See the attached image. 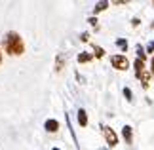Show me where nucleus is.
<instances>
[{
  "instance_id": "16",
  "label": "nucleus",
  "mask_w": 154,
  "mask_h": 150,
  "mask_svg": "<svg viewBox=\"0 0 154 150\" xmlns=\"http://www.w3.org/2000/svg\"><path fill=\"white\" fill-rule=\"evenodd\" d=\"M145 53H154V40H152L150 44H149V47L145 50Z\"/></svg>"
},
{
  "instance_id": "14",
  "label": "nucleus",
  "mask_w": 154,
  "mask_h": 150,
  "mask_svg": "<svg viewBox=\"0 0 154 150\" xmlns=\"http://www.w3.org/2000/svg\"><path fill=\"white\" fill-rule=\"evenodd\" d=\"M61 69H63V55H57V61H55V70L59 72Z\"/></svg>"
},
{
  "instance_id": "2",
  "label": "nucleus",
  "mask_w": 154,
  "mask_h": 150,
  "mask_svg": "<svg viewBox=\"0 0 154 150\" xmlns=\"http://www.w3.org/2000/svg\"><path fill=\"white\" fill-rule=\"evenodd\" d=\"M110 65H112L116 70H128V69H129L128 57L122 55V53H118V55H112V57H110Z\"/></svg>"
},
{
  "instance_id": "5",
  "label": "nucleus",
  "mask_w": 154,
  "mask_h": 150,
  "mask_svg": "<svg viewBox=\"0 0 154 150\" xmlns=\"http://www.w3.org/2000/svg\"><path fill=\"white\" fill-rule=\"evenodd\" d=\"M122 137H124V141H126L128 145L133 142V127L131 125H124L122 127Z\"/></svg>"
},
{
  "instance_id": "3",
  "label": "nucleus",
  "mask_w": 154,
  "mask_h": 150,
  "mask_svg": "<svg viewBox=\"0 0 154 150\" xmlns=\"http://www.w3.org/2000/svg\"><path fill=\"white\" fill-rule=\"evenodd\" d=\"M101 131H103V137H105L106 145H109L110 148L118 145V135H116V131L112 127H109V125H101Z\"/></svg>"
},
{
  "instance_id": "20",
  "label": "nucleus",
  "mask_w": 154,
  "mask_h": 150,
  "mask_svg": "<svg viewBox=\"0 0 154 150\" xmlns=\"http://www.w3.org/2000/svg\"><path fill=\"white\" fill-rule=\"evenodd\" d=\"M150 70L154 72V55H152V61H150Z\"/></svg>"
},
{
  "instance_id": "15",
  "label": "nucleus",
  "mask_w": 154,
  "mask_h": 150,
  "mask_svg": "<svg viewBox=\"0 0 154 150\" xmlns=\"http://www.w3.org/2000/svg\"><path fill=\"white\" fill-rule=\"evenodd\" d=\"M124 97H126L128 101H133V93H131L129 87H124Z\"/></svg>"
},
{
  "instance_id": "12",
  "label": "nucleus",
  "mask_w": 154,
  "mask_h": 150,
  "mask_svg": "<svg viewBox=\"0 0 154 150\" xmlns=\"http://www.w3.org/2000/svg\"><path fill=\"white\" fill-rule=\"evenodd\" d=\"M93 51H95V53H93V57H97V59H101L105 55V50H103V47H99V46H93Z\"/></svg>"
},
{
  "instance_id": "18",
  "label": "nucleus",
  "mask_w": 154,
  "mask_h": 150,
  "mask_svg": "<svg viewBox=\"0 0 154 150\" xmlns=\"http://www.w3.org/2000/svg\"><path fill=\"white\" fill-rule=\"evenodd\" d=\"M80 40L82 42H88V40H90V34H88V32H82L80 34Z\"/></svg>"
},
{
  "instance_id": "11",
  "label": "nucleus",
  "mask_w": 154,
  "mask_h": 150,
  "mask_svg": "<svg viewBox=\"0 0 154 150\" xmlns=\"http://www.w3.org/2000/svg\"><path fill=\"white\" fill-rule=\"evenodd\" d=\"M135 50H137V59H141V61H143L145 63V59H146V53H145V47L143 46H137V47H135Z\"/></svg>"
},
{
  "instance_id": "10",
  "label": "nucleus",
  "mask_w": 154,
  "mask_h": 150,
  "mask_svg": "<svg viewBox=\"0 0 154 150\" xmlns=\"http://www.w3.org/2000/svg\"><path fill=\"white\" fill-rule=\"evenodd\" d=\"M106 8H109V2H106V0H103V2H97L95 4V8H93V14H101V11H105Z\"/></svg>"
},
{
  "instance_id": "22",
  "label": "nucleus",
  "mask_w": 154,
  "mask_h": 150,
  "mask_svg": "<svg viewBox=\"0 0 154 150\" xmlns=\"http://www.w3.org/2000/svg\"><path fill=\"white\" fill-rule=\"evenodd\" d=\"M51 150H61V148H57V146H55V148H51Z\"/></svg>"
},
{
  "instance_id": "1",
  "label": "nucleus",
  "mask_w": 154,
  "mask_h": 150,
  "mask_svg": "<svg viewBox=\"0 0 154 150\" xmlns=\"http://www.w3.org/2000/svg\"><path fill=\"white\" fill-rule=\"evenodd\" d=\"M2 46H4V51L8 55H21L25 51V44H23V38L19 32L15 31H10L6 32V36L2 40Z\"/></svg>"
},
{
  "instance_id": "13",
  "label": "nucleus",
  "mask_w": 154,
  "mask_h": 150,
  "mask_svg": "<svg viewBox=\"0 0 154 150\" xmlns=\"http://www.w3.org/2000/svg\"><path fill=\"white\" fill-rule=\"evenodd\" d=\"M116 46L120 47L122 51H126V50H128V42L124 40V38H118V40H116Z\"/></svg>"
},
{
  "instance_id": "9",
  "label": "nucleus",
  "mask_w": 154,
  "mask_h": 150,
  "mask_svg": "<svg viewBox=\"0 0 154 150\" xmlns=\"http://www.w3.org/2000/svg\"><path fill=\"white\" fill-rule=\"evenodd\" d=\"M133 69H135V76H139V74L143 72V70H145L146 67H145V63L141 61V59H135V63H133Z\"/></svg>"
},
{
  "instance_id": "8",
  "label": "nucleus",
  "mask_w": 154,
  "mask_h": 150,
  "mask_svg": "<svg viewBox=\"0 0 154 150\" xmlns=\"http://www.w3.org/2000/svg\"><path fill=\"white\" fill-rule=\"evenodd\" d=\"M93 59V53H88V51H82V53H78V63L82 65V63H90Z\"/></svg>"
},
{
  "instance_id": "7",
  "label": "nucleus",
  "mask_w": 154,
  "mask_h": 150,
  "mask_svg": "<svg viewBox=\"0 0 154 150\" xmlns=\"http://www.w3.org/2000/svg\"><path fill=\"white\" fill-rule=\"evenodd\" d=\"M78 124L82 125V127H86V125H88V112L84 109L78 110Z\"/></svg>"
},
{
  "instance_id": "4",
  "label": "nucleus",
  "mask_w": 154,
  "mask_h": 150,
  "mask_svg": "<svg viewBox=\"0 0 154 150\" xmlns=\"http://www.w3.org/2000/svg\"><path fill=\"white\" fill-rule=\"evenodd\" d=\"M44 129L48 131V133H57V131H59V122H57V120H53V118L46 120V124H44Z\"/></svg>"
},
{
  "instance_id": "17",
  "label": "nucleus",
  "mask_w": 154,
  "mask_h": 150,
  "mask_svg": "<svg viewBox=\"0 0 154 150\" xmlns=\"http://www.w3.org/2000/svg\"><path fill=\"white\" fill-rule=\"evenodd\" d=\"M88 23H90L91 27H95V29L99 27V25H97V19H95V17H90V19H88Z\"/></svg>"
},
{
  "instance_id": "19",
  "label": "nucleus",
  "mask_w": 154,
  "mask_h": 150,
  "mask_svg": "<svg viewBox=\"0 0 154 150\" xmlns=\"http://www.w3.org/2000/svg\"><path fill=\"white\" fill-rule=\"evenodd\" d=\"M139 23H141V21L137 19V17H135V19H131V25H133V27H139Z\"/></svg>"
},
{
  "instance_id": "23",
  "label": "nucleus",
  "mask_w": 154,
  "mask_h": 150,
  "mask_svg": "<svg viewBox=\"0 0 154 150\" xmlns=\"http://www.w3.org/2000/svg\"><path fill=\"white\" fill-rule=\"evenodd\" d=\"M150 27H152V29H154V21H152V25H150Z\"/></svg>"
},
{
  "instance_id": "21",
  "label": "nucleus",
  "mask_w": 154,
  "mask_h": 150,
  "mask_svg": "<svg viewBox=\"0 0 154 150\" xmlns=\"http://www.w3.org/2000/svg\"><path fill=\"white\" fill-rule=\"evenodd\" d=\"M0 65H2V50H0Z\"/></svg>"
},
{
  "instance_id": "6",
  "label": "nucleus",
  "mask_w": 154,
  "mask_h": 150,
  "mask_svg": "<svg viewBox=\"0 0 154 150\" xmlns=\"http://www.w3.org/2000/svg\"><path fill=\"white\" fill-rule=\"evenodd\" d=\"M137 78L141 80V86H143L145 89L149 87V84H150V72H149V69H145V70H143V72H141Z\"/></svg>"
}]
</instances>
